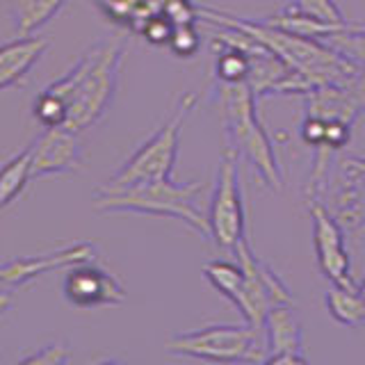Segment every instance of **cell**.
<instances>
[{
    "label": "cell",
    "instance_id": "1",
    "mask_svg": "<svg viewBox=\"0 0 365 365\" xmlns=\"http://www.w3.org/2000/svg\"><path fill=\"white\" fill-rule=\"evenodd\" d=\"M125 39H101L80 55L68 71L46 87L66 101L64 128L83 133L108 114L119 85Z\"/></svg>",
    "mask_w": 365,
    "mask_h": 365
},
{
    "label": "cell",
    "instance_id": "2",
    "mask_svg": "<svg viewBox=\"0 0 365 365\" xmlns=\"http://www.w3.org/2000/svg\"><path fill=\"white\" fill-rule=\"evenodd\" d=\"M203 182L192 180L187 185H178L169 180H146L133 185L110 187L103 182L94 190V210L98 212H137L151 217H169L185 224L197 233L203 242H210L208 215L199 208V194Z\"/></svg>",
    "mask_w": 365,
    "mask_h": 365
},
{
    "label": "cell",
    "instance_id": "3",
    "mask_svg": "<svg viewBox=\"0 0 365 365\" xmlns=\"http://www.w3.org/2000/svg\"><path fill=\"white\" fill-rule=\"evenodd\" d=\"M217 98L222 108V125L226 144H231L240 158L254 167L258 180L272 192L283 190V174L277 148L265 125L258 119V98L247 83H217Z\"/></svg>",
    "mask_w": 365,
    "mask_h": 365
},
{
    "label": "cell",
    "instance_id": "4",
    "mask_svg": "<svg viewBox=\"0 0 365 365\" xmlns=\"http://www.w3.org/2000/svg\"><path fill=\"white\" fill-rule=\"evenodd\" d=\"M197 103H199L197 91H185L178 98L174 110L169 112V117L160 123V128L137 146L128 160H123V165L106 180V185L121 187V185H133V182H146V180H169L174 176L182 125L190 119Z\"/></svg>",
    "mask_w": 365,
    "mask_h": 365
},
{
    "label": "cell",
    "instance_id": "5",
    "mask_svg": "<svg viewBox=\"0 0 365 365\" xmlns=\"http://www.w3.org/2000/svg\"><path fill=\"white\" fill-rule=\"evenodd\" d=\"M165 349L174 356L197 359L205 363H262L265 336L249 322L245 324H208L197 331L174 334Z\"/></svg>",
    "mask_w": 365,
    "mask_h": 365
},
{
    "label": "cell",
    "instance_id": "6",
    "mask_svg": "<svg viewBox=\"0 0 365 365\" xmlns=\"http://www.w3.org/2000/svg\"><path fill=\"white\" fill-rule=\"evenodd\" d=\"M240 153L231 144H226L220 153L217 165L215 185L208 201V228L210 242L220 249L233 254V251L247 242V208H245V192L240 182Z\"/></svg>",
    "mask_w": 365,
    "mask_h": 365
},
{
    "label": "cell",
    "instance_id": "7",
    "mask_svg": "<svg viewBox=\"0 0 365 365\" xmlns=\"http://www.w3.org/2000/svg\"><path fill=\"white\" fill-rule=\"evenodd\" d=\"M313 220V247L317 269L334 285H356L351 279V260L345 242V228L322 201L306 203Z\"/></svg>",
    "mask_w": 365,
    "mask_h": 365
},
{
    "label": "cell",
    "instance_id": "8",
    "mask_svg": "<svg viewBox=\"0 0 365 365\" xmlns=\"http://www.w3.org/2000/svg\"><path fill=\"white\" fill-rule=\"evenodd\" d=\"M62 294L68 304L80 308V311L121 306L125 302V290L119 279L96 265L94 260L80 262V265L66 269Z\"/></svg>",
    "mask_w": 365,
    "mask_h": 365
},
{
    "label": "cell",
    "instance_id": "9",
    "mask_svg": "<svg viewBox=\"0 0 365 365\" xmlns=\"http://www.w3.org/2000/svg\"><path fill=\"white\" fill-rule=\"evenodd\" d=\"M96 258V247L91 242H73L62 249L48 251L39 256H21L0 262V288L11 290L30 283L32 279H39L48 272L68 269L80 262H89Z\"/></svg>",
    "mask_w": 365,
    "mask_h": 365
},
{
    "label": "cell",
    "instance_id": "10",
    "mask_svg": "<svg viewBox=\"0 0 365 365\" xmlns=\"http://www.w3.org/2000/svg\"><path fill=\"white\" fill-rule=\"evenodd\" d=\"M262 336H265V361L267 365H297L308 363L304 356V334L302 319L294 311V304H277L272 306L265 322H262Z\"/></svg>",
    "mask_w": 365,
    "mask_h": 365
},
{
    "label": "cell",
    "instance_id": "11",
    "mask_svg": "<svg viewBox=\"0 0 365 365\" xmlns=\"http://www.w3.org/2000/svg\"><path fill=\"white\" fill-rule=\"evenodd\" d=\"M83 142L78 133L57 125L46 128L32 144V178L73 174L83 167Z\"/></svg>",
    "mask_w": 365,
    "mask_h": 365
},
{
    "label": "cell",
    "instance_id": "12",
    "mask_svg": "<svg viewBox=\"0 0 365 365\" xmlns=\"http://www.w3.org/2000/svg\"><path fill=\"white\" fill-rule=\"evenodd\" d=\"M48 48V39L32 37V34L0 43V91L26 83L32 66L41 60Z\"/></svg>",
    "mask_w": 365,
    "mask_h": 365
},
{
    "label": "cell",
    "instance_id": "13",
    "mask_svg": "<svg viewBox=\"0 0 365 365\" xmlns=\"http://www.w3.org/2000/svg\"><path fill=\"white\" fill-rule=\"evenodd\" d=\"M201 274H203V279L222 297H226V299L240 311V315H242L247 306V277H245L242 265L231 260H208L201 267Z\"/></svg>",
    "mask_w": 365,
    "mask_h": 365
},
{
    "label": "cell",
    "instance_id": "14",
    "mask_svg": "<svg viewBox=\"0 0 365 365\" xmlns=\"http://www.w3.org/2000/svg\"><path fill=\"white\" fill-rule=\"evenodd\" d=\"M331 212L336 215L345 231H365V176L359 180H340Z\"/></svg>",
    "mask_w": 365,
    "mask_h": 365
},
{
    "label": "cell",
    "instance_id": "15",
    "mask_svg": "<svg viewBox=\"0 0 365 365\" xmlns=\"http://www.w3.org/2000/svg\"><path fill=\"white\" fill-rule=\"evenodd\" d=\"M324 306L329 317L342 327L365 324V294L356 285H334L324 294Z\"/></svg>",
    "mask_w": 365,
    "mask_h": 365
},
{
    "label": "cell",
    "instance_id": "16",
    "mask_svg": "<svg viewBox=\"0 0 365 365\" xmlns=\"http://www.w3.org/2000/svg\"><path fill=\"white\" fill-rule=\"evenodd\" d=\"M68 0H9V14L14 19L19 37L34 34L62 11Z\"/></svg>",
    "mask_w": 365,
    "mask_h": 365
},
{
    "label": "cell",
    "instance_id": "17",
    "mask_svg": "<svg viewBox=\"0 0 365 365\" xmlns=\"http://www.w3.org/2000/svg\"><path fill=\"white\" fill-rule=\"evenodd\" d=\"M32 178V144L0 165V210L19 199Z\"/></svg>",
    "mask_w": 365,
    "mask_h": 365
},
{
    "label": "cell",
    "instance_id": "18",
    "mask_svg": "<svg viewBox=\"0 0 365 365\" xmlns=\"http://www.w3.org/2000/svg\"><path fill=\"white\" fill-rule=\"evenodd\" d=\"M32 114L43 128H57V125L66 123L68 106L64 98H60L57 94H53V91L43 87V91L32 103Z\"/></svg>",
    "mask_w": 365,
    "mask_h": 365
},
{
    "label": "cell",
    "instance_id": "19",
    "mask_svg": "<svg viewBox=\"0 0 365 365\" xmlns=\"http://www.w3.org/2000/svg\"><path fill=\"white\" fill-rule=\"evenodd\" d=\"M169 51L176 57H194L201 51V34L194 28V23H182V26H174L169 39Z\"/></svg>",
    "mask_w": 365,
    "mask_h": 365
},
{
    "label": "cell",
    "instance_id": "20",
    "mask_svg": "<svg viewBox=\"0 0 365 365\" xmlns=\"http://www.w3.org/2000/svg\"><path fill=\"white\" fill-rule=\"evenodd\" d=\"M294 9L304 11L308 16H315L319 21H327V23H349V19H345L342 14L340 5L336 0H292L290 3Z\"/></svg>",
    "mask_w": 365,
    "mask_h": 365
},
{
    "label": "cell",
    "instance_id": "21",
    "mask_svg": "<svg viewBox=\"0 0 365 365\" xmlns=\"http://www.w3.org/2000/svg\"><path fill=\"white\" fill-rule=\"evenodd\" d=\"M140 30L142 37L153 43V46H169V39H171V32H174V23H171L163 11H155V14L146 16L142 21V26L137 28Z\"/></svg>",
    "mask_w": 365,
    "mask_h": 365
},
{
    "label": "cell",
    "instance_id": "22",
    "mask_svg": "<svg viewBox=\"0 0 365 365\" xmlns=\"http://www.w3.org/2000/svg\"><path fill=\"white\" fill-rule=\"evenodd\" d=\"M71 359H73V354H71V347H68V342H51V345L39 347L34 354L23 356L21 361L23 363H43V365H62V363H68Z\"/></svg>",
    "mask_w": 365,
    "mask_h": 365
},
{
    "label": "cell",
    "instance_id": "23",
    "mask_svg": "<svg viewBox=\"0 0 365 365\" xmlns=\"http://www.w3.org/2000/svg\"><path fill=\"white\" fill-rule=\"evenodd\" d=\"M351 142V125L345 121H327V135H324V144L317 148H329V151H340Z\"/></svg>",
    "mask_w": 365,
    "mask_h": 365
},
{
    "label": "cell",
    "instance_id": "24",
    "mask_svg": "<svg viewBox=\"0 0 365 365\" xmlns=\"http://www.w3.org/2000/svg\"><path fill=\"white\" fill-rule=\"evenodd\" d=\"M324 135H327V121L319 119V117H311V114H306L302 125H299L302 142L317 148V146L324 144Z\"/></svg>",
    "mask_w": 365,
    "mask_h": 365
},
{
    "label": "cell",
    "instance_id": "25",
    "mask_svg": "<svg viewBox=\"0 0 365 365\" xmlns=\"http://www.w3.org/2000/svg\"><path fill=\"white\" fill-rule=\"evenodd\" d=\"M9 302H11V294L7 292V290H3L0 292V315H3L7 308H9Z\"/></svg>",
    "mask_w": 365,
    "mask_h": 365
},
{
    "label": "cell",
    "instance_id": "26",
    "mask_svg": "<svg viewBox=\"0 0 365 365\" xmlns=\"http://www.w3.org/2000/svg\"><path fill=\"white\" fill-rule=\"evenodd\" d=\"M359 288H361V292H363V294H365V279H363V283H361V285H359Z\"/></svg>",
    "mask_w": 365,
    "mask_h": 365
}]
</instances>
